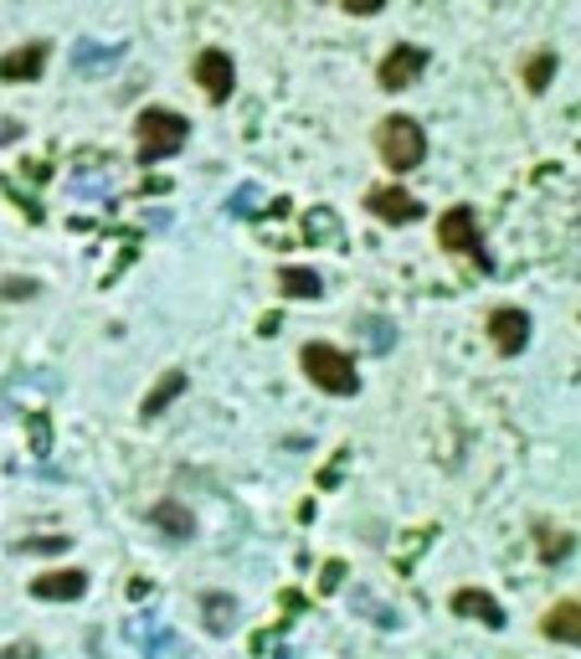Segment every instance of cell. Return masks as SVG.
<instances>
[{
	"label": "cell",
	"instance_id": "cell-21",
	"mask_svg": "<svg viewBox=\"0 0 581 659\" xmlns=\"http://www.w3.org/2000/svg\"><path fill=\"white\" fill-rule=\"evenodd\" d=\"M571 551V536L561 531V542H556V531H541V557L545 562H556V557H566Z\"/></svg>",
	"mask_w": 581,
	"mask_h": 659
},
{
	"label": "cell",
	"instance_id": "cell-19",
	"mask_svg": "<svg viewBox=\"0 0 581 659\" xmlns=\"http://www.w3.org/2000/svg\"><path fill=\"white\" fill-rule=\"evenodd\" d=\"M551 78H556V58H551V52L530 58V67H525V88H530V94H545V88H551Z\"/></svg>",
	"mask_w": 581,
	"mask_h": 659
},
{
	"label": "cell",
	"instance_id": "cell-14",
	"mask_svg": "<svg viewBox=\"0 0 581 659\" xmlns=\"http://www.w3.org/2000/svg\"><path fill=\"white\" fill-rule=\"evenodd\" d=\"M114 62H118V47H109V41H78L73 47V67H78L83 78H93V73L114 67Z\"/></svg>",
	"mask_w": 581,
	"mask_h": 659
},
{
	"label": "cell",
	"instance_id": "cell-20",
	"mask_svg": "<svg viewBox=\"0 0 581 659\" xmlns=\"http://www.w3.org/2000/svg\"><path fill=\"white\" fill-rule=\"evenodd\" d=\"M257 201H263V191H257V186H242V191L232 196V212L237 216H257V212H263Z\"/></svg>",
	"mask_w": 581,
	"mask_h": 659
},
{
	"label": "cell",
	"instance_id": "cell-15",
	"mask_svg": "<svg viewBox=\"0 0 581 659\" xmlns=\"http://www.w3.org/2000/svg\"><path fill=\"white\" fill-rule=\"evenodd\" d=\"M278 284H283L289 299H319V294H325V278L314 269H299V263H289V269L278 273Z\"/></svg>",
	"mask_w": 581,
	"mask_h": 659
},
{
	"label": "cell",
	"instance_id": "cell-18",
	"mask_svg": "<svg viewBox=\"0 0 581 659\" xmlns=\"http://www.w3.org/2000/svg\"><path fill=\"white\" fill-rule=\"evenodd\" d=\"M201 608H206V629H212V634H227V629H232L237 602L227 598V593H212V598L201 602Z\"/></svg>",
	"mask_w": 581,
	"mask_h": 659
},
{
	"label": "cell",
	"instance_id": "cell-12",
	"mask_svg": "<svg viewBox=\"0 0 581 659\" xmlns=\"http://www.w3.org/2000/svg\"><path fill=\"white\" fill-rule=\"evenodd\" d=\"M581 608H577V598H561L551 613H545V639H556V644H581Z\"/></svg>",
	"mask_w": 581,
	"mask_h": 659
},
{
	"label": "cell",
	"instance_id": "cell-25",
	"mask_svg": "<svg viewBox=\"0 0 581 659\" xmlns=\"http://www.w3.org/2000/svg\"><path fill=\"white\" fill-rule=\"evenodd\" d=\"M5 659H37V644H16V649H5Z\"/></svg>",
	"mask_w": 581,
	"mask_h": 659
},
{
	"label": "cell",
	"instance_id": "cell-2",
	"mask_svg": "<svg viewBox=\"0 0 581 659\" xmlns=\"http://www.w3.org/2000/svg\"><path fill=\"white\" fill-rule=\"evenodd\" d=\"M376 150H381V160H387L391 171L402 175V171H417L427 160V135H422V124L407 114H391L376 124Z\"/></svg>",
	"mask_w": 581,
	"mask_h": 659
},
{
	"label": "cell",
	"instance_id": "cell-16",
	"mask_svg": "<svg viewBox=\"0 0 581 659\" xmlns=\"http://www.w3.org/2000/svg\"><path fill=\"white\" fill-rule=\"evenodd\" d=\"M180 391H186V371H165V376H160V387L150 391L144 402H139V412H144V418H160V412L170 408Z\"/></svg>",
	"mask_w": 581,
	"mask_h": 659
},
{
	"label": "cell",
	"instance_id": "cell-23",
	"mask_svg": "<svg viewBox=\"0 0 581 659\" xmlns=\"http://www.w3.org/2000/svg\"><path fill=\"white\" fill-rule=\"evenodd\" d=\"M381 5H387V0H345V11H350V16H376Z\"/></svg>",
	"mask_w": 581,
	"mask_h": 659
},
{
	"label": "cell",
	"instance_id": "cell-7",
	"mask_svg": "<svg viewBox=\"0 0 581 659\" xmlns=\"http://www.w3.org/2000/svg\"><path fill=\"white\" fill-rule=\"evenodd\" d=\"M489 340L500 356H520L525 340H530V314L515 310V304H504V310L489 314Z\"/></svg>",
	"mask_w": 581,
	"mask_h": 659
},
{
	"label": "cell",
	"instance_id": "cell-22",
	"mask_svg": "<svg viewBox=\"0 0 581 659\" xmlns=\"http://www.w3.org/2000/svg\"><path fill=\"white\" fill-rule=\"evenodd\" d=\"M31 294H37L31 278H5V284H0V299H31Z\"/></svg>",
	"mask_w": 581,
	"mask_h": 659
},
{
	"label": "cell",
	"instance_id": "cell-1",
	"mask_svg": "<svg viewBox=\"0 0 581 659\" xmlns=\"http://www.w3.org/2000/svg\"><path fill=\"white\" fill-rule=\"evenodd\" d=\"M299 366L310 376L319 391H330V397H355L361 391V376H355V361H350L340 346H325V340H310V346L299 350Z\"/></svg>",
	"mask_w": 581,
	"mask_h": 659
},
{
	"label": "cell",
	"instance_id": "cell-5",
	"mask_svg": "<svg viewBox=\"0 0 581 659\" xmlns=\"http://www.w3.org/2000/svg\"><path fill=\"white\" fill-rule=\"evenodd\" d=\"M422 67H427V47H412V41H396L387 58H381V67H376V83L381 88H412V83L422 78Z\"/></svg>",
	"mask_w": 581,
	"mask_h": 659
},
{
	"label": "cell",
	"instance_id": "cell-11",
	"mask_svg": "<svg viewBox=\"0 0 581 659\" xmlns=\"http://www.w3.org/2000/svg\"><path fill=\"white\" fill-rule=\"evenodd\" d=\"M447 608H453L458 619H479V623H484V629H504V608H500V602H494V598H489L484 587H458Z\"/></svg>",
	"mask_w": 581,
	"mask_h": 659
},
{
	"label": "cell",
	"instance_id": "cell-6",
	"mask_svg": "<svg viewBox=\"0 0 581 659\" xmlns=\"http://www.w3.org/2000/svg\"><path fill=\"white\" fill-rule=\"evenodd\" d=\"M195 83H201V94L212 98V103H222V98H232V58L222 52V47H206L201 58H195Z\"/></svg>",
	"mask_w": 581,
	"mask_h": 659
},
{
	"label": "cell",
	"instance_id": "cell-4",
	"mask_svg": "<svg viewBox=\"0 0 581 659\" xmlns=\"http://www.w3.org/2000/svg\"><path fill=\"white\" fill-rule=\"evenodd\" d=\"M438 243L447 252H458V258H473L479 269H489V252L479 243V216H473V207H447L438 216Z\"/></svg>",
	"mask_w": 581,
	"mask_h": 659
},
{
	"label": "cell",
	"instance_id": "cell-13",
	"mask_svg": "<svg viewBox=\"0 0 581 659\" xmlns=\"http://www.w3.org/2000/svg\"><path fill=\"white\" fill-rule=\"evenodd\" d=\"M150 521H155L160 531L170 536V542H191V536H195L191 510H186V505H180V500H160L155 510H150Z\"/></svg>",
	"mask_w": 581,
	"mask_h": 659
},
{
	"label": "cell",
	"instance_id": "cell-9",
	"mask_svg": "<svg viewBox=\"0 0 581 659\" xmlns=\"http://www.w3.org/2000/svg\"><path fill=\"white\" fill-rule=\"evenodd\" d=\"M366 207L376 222H417L422 216L417 196H407L402 186H376V191H366Z\"/></svg>",
	"mask_w": 581,
	"mask_h": 659
},
{
	"label": "cell",
	"instance_id": "cell-3",
	"mask_svg": "<svg viewBox=\"0 0 581 659\" xmlns=\"http://www.w3.org/2000/svg\"><path fill=\"white\" fill-rule=\"evenodd\" d=\"M135 135H139V160H144V165H155V160L175 156V150L186 145L191 124L175 114V109H144V114L135 119Z\"/></svg>",
	"mask_w": 581,
	"mask_h": 659
},
{
	"label": "cell",
	"instance_id": "cell-17",
	"mask_svg": "<svg viewBox=\"0 0 581 659\" xmlns=\"http://www.w3.org/2000/svg\"><path fill=\"white\" fill-rule=\"evenodd\" d=\"M304 237H310V243H330V248H340L345 237H340V216H334V207H314V212L304 216Z\"/></svg>",
	"mask_w": 581,
	"mask_h": 659
},
{
	"label": "cell",
	"instance_id": "cell-10",
	"mask_svg": "<svg viewBox=\"0 0 581 659\" xmlns=\"http://www.w3.org/2000/svg\"><path fill=\"white\" fill-rule=\"evenodd\" d=\"M41 67H47V41H26L0 58V83H37Z\"/></svg>",
	"mask_w": 581,
	"mask_h": 659
},
{
	"label": "cell",
	"instance_id": "cell-8",
	"mask_svg": "<svg viewBox=\"0 0 581 659\" xmlns=\"http://www.w3.org/2000/svg\"><path fill=\"white\" fill-rule=\"evenodd\" d=\"M83 593H88V572L83 567H62V572L31 577V598H41V602H78Z\"/></svg>",
	"mask_w": 581,
	"mask_h": 659
},
{
	"label": "cell",
	"instance_id": "cell-24",
	"mask_svg": "<svg viewBox=\"0 0 581 659\" xmlns=\"http://www.w3.org/2000/svg\"><path fill=\"white\" fill-rule=\"evenodd\" d=\"M340 577H345V567L330 562V567H325V577H319V587H325V593H334V587H340Z\"/></svg>",
	"mask_w": 581,
	"mask_h": 659
}]
</instances>
